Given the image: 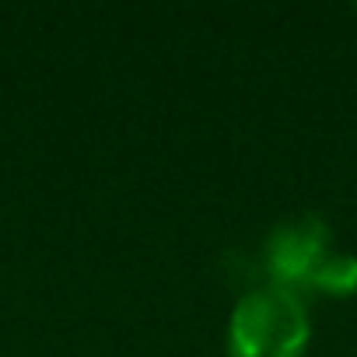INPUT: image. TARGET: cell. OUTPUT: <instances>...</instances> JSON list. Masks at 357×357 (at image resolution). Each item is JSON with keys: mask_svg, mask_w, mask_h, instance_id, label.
<instances>
[{"mask_svg": "<svg viewBox=\"0 0 357 357\" xmlns=\"http://www.w3.org/2000/svg\"><path fill=\"white\" fill-rule=\"evenodd\" d=\"M312 336L301 294L277 284L245 291L228 319V357H305Z\"/></svg>", "mask_w": 357, "mask_h": 357, "instance_id": "6da1fadb", "label": "cell"}, {"mask_svg": "<svg viewBox=\"0 0 357 357\" xmlns=\"http://www.w3.org/2000/svg\"><path fill=\"white\" fill-rule=\"evenodd\" d=\"M329 245H333V235L319 214H294V218L277 221L263 242V263H266L270 284L294 294L301 287H312L319 263L333 252Z\"/></svg>", "mask_w": 357, "mask_h": 357, "instance_id": "7a4b0ae2", "label": "cell"}, {"mask_svg": "<svg viewBox=\"0 0 357 357\" xmlns=\"http://www.w3.org/2000/svg\"><path fill=\"white\" fill-rule=\"evenodd\" d=\"M312 291L329 294V298L357 294V256L354 252H329L312 277Z\"/></svg>", "mask_w": 357, "mask_h": 357, "instance_id": "3957f363", "label": "cell"}]
</instances>
